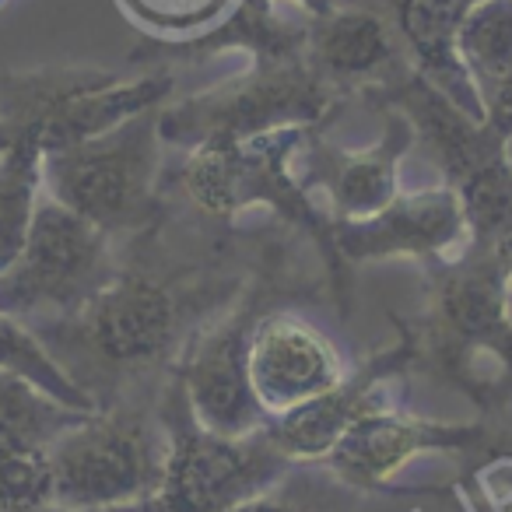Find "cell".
<instances>
[{"instance_id":"18","label":"cell","mask_w":512,"mask_h":512,"mask_svg":"<svg viewBox=\"0 0 512 512\" xmlns=\"http://www.w3.org/2000/svg\"><path fill=\"white\" fill-rule=\"evenodd\" d=\"M383 498L390 495H369V491L351 488L323 463H292L271 491L246 498L225 512H369Z\"/></svg>"},{"instance_id":"17","label":"cell","mask_w":512,"mask_h":512,"mask_svg":"<svg viewBox=\"0 0 512 512\" xmlns=\"http://www.w3.org/2000/svg\"><path fill=\"white\" fill-rule=\"evenodd\" d=\"M39 186H43V148L32 134H15L0 155V274L15 264L29 242Z\"/></svg>"},{"instance_id":"16","label":"cell","mask_w":512,"mask_h":512,"mask_svg":"<svg viewBox=\"0 0 512 512\" xmlns=\"http://www.w3.org/2000/svg\"><path fill=\"white\" fill-rule=\"evenodd\" d=\"M313 67L330 81H365L379 78L397 64V43L379 15L362 8L330 11L309 32Z\"/></svg>"},{"instance_id":"14","label":"cell","mask_w":512,"mask_h":512,"mask_svg":"<svg viewBox=\"0 0 512 512\" xmlns=\"http://www.w3.org/2000/svg\"><path fill=\"white\" fill-rule=\"evenodd\" d=\"M246 376L256 404L274 421L334 390L348 372L337 348L313 323L274 309L253 330Z\"/></svg>"},{"instance_id":"8","label":"cell","mask_w":512,"mask_h":512,"mask_svg":"<svg viewBox=\"0 0 512 512\" xmlns=\"http://www.w3.org/2000/svg\"><path fill=\"white\" fill-rule=\"evenodd\" d=\"M116 267L113 235L46 197L22 256L0 274V313L22 323L57 320L102 292Z\"/></svg>"},{"instance_id":"1","label":"cell","mask_w":512,"mask_h":512,"mask_svg":"<svg viewBox=\"0 0 512 512\" xmlns=\"http://www.w3.org/2000/svg\"><path fill=\"white\" fill-rule=\"evenodd\" d=\"M158 225L134 235V249L113 281L85 306L57 320L29 323L99 411L120 400L158 397L193 334L246 285V278L221 271L218 253L193 264H165Z\"/></svg>"},{"instance_id":"23","label":"cell","mask_w":512,"mask_h":512,"mask_svg":"<svg viewBox=\"0 0 512 512\" xmlns=\"http://www.w3.org/2000/svg\"><path fill=\"white\" fill-rule=\"evenodd\" d=\"M456 491L470 512H512V425H502L488 446L470 453Z\"/></svg>"},{"instance_id":"2","label":"cell","mask_w":512,"mask_h":512,"mask_svg":"<svg viewBox=\"0 0 512 512\" xmlns=\"http://www.w3.org/2000/svg\"><path fill=\"white\" fill-rule=\"evenodd\" d=\"M432 288L418 320H400L414 369L432 372L505 425L512 414V278L502 249L470 239L456 256L428 260Z\"/></svg>"},{"instance_id":"27","label":"cell","mask_w":512,"mask_h":512,"mask_svg":"<svg viewBox=\"0 0 512 512\" xmlns=\"http://www.w3.org/2000/svg\"><path fill=\"white\" fill-rule=\"evenodd\" d=\"M498 249H502V260H505V267H509V278H512V232L498 242Z\"/></svg>"},{"instance_id":"29","label":"cell","mask_w":512,"mask_h":512,"mask_svg":"<svg viewBox=\"0 0 512 512\" xmlns=\"http://www.w3.org/2000/svg\"><path fill=\"white\" fill-rule=\"evenodd\" d=\"M505 151H509V162H512V141H509V144H505Z\"/></svg>"},{"instance_id":"7","label":"cell","mask_w":512,"mask_h":512,"mask_svg":"<svg viewBox=\"0 0 512 512\" xmlns=\"http://www.w3.org/2000/svg\"><path fill=\"white\" fill-rule=\"evenodd\" d=\"M43 183L78 218L113 239H134L165 218L158 197V116L141 113L92 141L46 151Z\"/></svg>"},{"instance_id":"28","label":"cell","mask_w":512,"mask_h":512,"mask_svg":"<svg viewBox=\"0 0 512 512\" xmlns=\"http://www.w3.org/2000/svg\"><path fill=\"white\" fill-rule=\"evenodd\" d=\"M11 137H15V134H11V127H8V123H0V151L8 148V144H11Z\"/></svg>"},{"instance_id":"13","label":"cell","mask_w":512,"mask_h":512,"mask_svg":"<svg viewBox=\"0 0 512 512\" xmlns=\"http://www.w3.org/2000/svg\"><path fill=\"white\" fill-rule=\"evenodd\" d=\"M474 239L453 186L397 193L379 214L362 221H334V246L344 264L418 256L446 260Z\"/></svg>"},{"instance_id":"25","label":"cell","mask_w":512,"mask_h":512,"mask_svg":"<svg viewBox=\"0 0 512 512\" xmlns=\"http://www.w3.org/2000/svg\"><path fill=\"white\" fill-rule=\"evenodd\" d=\"M484 106H488V113H484V127L509 144L512 141V67L488 88Z\"/></svg>"},{"instance_id":"4","label":"cell","mask_w":512,"mask_h":512,"mask_svg":"<svg viewBox=\"0 0 512 512\" xmlns=\"http://www.w3.org/2000/svg\"><path fill=\"white\" fill-rule=\"evenodd\" d=\"M158 397L102 407L53 442V509L123 512L158 495L169 456Z\"/></svg>"},{"instance_id":"21","label":"cell","mask_w":512,"mask_h":512,"mask_svg":"<svg viewBox=\"0 0 512 512\" xmlns=\"http://www.w3.org/2000/svg\"><path fill=\"white\" fill-rule=\"evenodd\" d=\"M0 369L15 372V376L36 383L43 393H50L53 400H60L64 407L74 411H99L92 397L60 369V362L43 348L36 334H32L29 323L15 320V316L0 313Z\"/></svg>"},{"instance_id":"15","label":"cell","mask_w":512,"mask_h":512,"mask_svg":"<svg viewBox=\"0 0 512 512\" xmlns=\"http://www.w3.org/2000/svg\"><path fill=\"white\" fill-rule=\"evenodd\" d=\"M411 134L390 123L383 144L372 151L313 148L306 169L295 172L302 190H323L330 197V221H362L379 214L397 197V165Z\"/></svg>"},{"instance_id":"19","label":"cell","mask_w":512,"mask_h":512,"mask_svg":"<svg viewBox=\"0 0 512 512\" xmlns=\"http://www.w3.org/2000/svg\"><path fill=\"white\" fill-rule=\"evenodd\" d=\"M470 4L474 0H386V8L397 15L404 39L418 53L421 67L442 78L453 74L460 92H467V74L460 71V60H456V32Z\"/></svg>"},{"instance_id":"30","label":"cell","mask_w":512,"mask_h":512,"mask_svg":"<svg viewBox=\"0 0 512 512\" xmlns=\"http://www.w3.org/2000/svg\"><path fill=\"white\" fill-rule=\"evenodd\" d=\"M36 512H60V509H36Z\"/></svg>"},{"instance_id":"6","label":"cell","mask_w":512,"mask_h":512,"mask_svg":"<svg viewBox=\"0 0 512 512\" xmlns=\"http://www.w3.org/2000/svg\"><path fill=\"white\" fill-rule=\"evenodd\" d=\"M158 414L169 432L162 488L151 502L123 512H225L271 491L292 467L267 428L253 435L207 432L193 418L176 372L158 397Z\"/></svg>"},{"instance_id":"9","label":"cell","mask_w":512,"mask_h":512,"mask_svg":"<svg viewBox=\"0 0 512 512\" xmlns=\"http://www.w3.org/2000/svg\"><path fill=\"white\" fill-rule=\"evenodd\" d=\"M169 85V78L116 81L113 74L99 71L0 78V123H8L15 134H32L46 155L92 141L148 113L169 92Z\"/></svg>"},{"instance_id":"10","label":"cell","mask_w":512,"mask_h":512,"mask_svg":"<svg viewBox=\"0 0 512 512\" xmlns=\"http://www.w3.org/2000/svg\"><path fill=\"white\" fill-rule=\"evenodd\" d=\"M337 92L313 64H264L260 74L239 85L183 102L158 116V137L172 144L242 141L285 127H306L334 109Z\"/></svg>"},{"instance_id":"3","label":"cell","mask_w":512,"mask_h":512,"mask_svg":"<svg viewBox=\"0 0 512 512\" xmlns=\"http://www.w3.org/2000/svg\"><path fill=\"white\" fill-rule=\"evenodd\" d=\"M299 144L302 127L271 130V134L242 137V141L197 144L179 172V186L204 218L228 221L249 207L264 204L274 207L288 225L302 228L320 249L330 288L348 313V264L334 246V221L313 204L292 169Z\"/></svg>"},{"instance_id":"26","label":"cell","mask_w":512,"mask_h":512,"mask_svg":"<svg viewBox=\"0 0 512 512\" xmlns=\"http://www.w3.org/2000/svg\"><path fill=\"white\" fill-rule=\"evenodd\" d=\"M299 4H306L309 11H313V15H330V8H334V0H299Z\"/></svg>"},{"instance_id":"20","label":"cell","mask_w":512,"mask_h":512,"mask_svg":"<svg viewBox=\"0 0 512 512\" xmlns=\"http://www.w3.org/2000/svg\"><path fill=\"white\" fill-rule=\"evenodd\" d=\"M95 414V411H92ZM88 411H74L43 393L36 383L0 369V446H53L64 432L78 428Z\"/></svg>"},{"instance_id":"11","label":"cell","mask_w":512,"mask_h":512,"mask_svg":"<svg viewBox=\"0 0 512 512\" xmlns=\"http://www.w3.org/2000/svg\"><path fill=\"white\" fill-rule=\"evenodd\" d=\"M498 421L474 418V421H435L418 418L404 407H383V411L365 414L362 421L341 435L327 460H320L327 470H334L344 484L369 495L411 498L400 484V474L411 467V460L425 453H460L470 456L484 449L498 435Z\"/></svg>"},{"instance_id":"22","label":"cell","mask_w":512,"mask_h":512,"mask_svg":"<svg viewBox=\"0 0 512 512\" xmlns=\"http://www.w3.org/2000/svg\"><path fill=\"white\" fill-rule=\"evenodd\" d=\"M456 57L467 60L484 85L512 67V0H474L456 32Z\"/></svg>"},{"instance_id":"24","label":"cell","mask_w":512,"mask_h":512,"mask_svg":"<svg viewBox=\"0 0 512 512\" xmlns=\"http://www.w3.org/2000/svg\"><path fill=\"white\" fill-rule=\"evenodd\" d=\"M53 509L50 446H0V512Z\"/></svg>"},{"instance_id":"5","label":"cell","mask_w":512,"mask_h":512,"mask_svg":"<svg viewBox=\"0 0 512 512\" xmlns=\"http://www.w3.org/2000/svg\"><path fill=\"white\" fill-rule=\"evenodd\" d=\"M281 292H285V246L267 242L242 292L225 309H218L186 344L176 376L186 390L193 418L207 432L253 435L271 425L267 411L253 397L246 358L256 323L274 313Z\"/></svg>"},{"instance_id":"12","label":"cell","mask_w":512,"mask_h":512,"mask_svg":"<svg viewBox=\"0 0 512 512\" xmlns=\"http://www.w3.org/2000/svg\"><path fill=\"white\" fill-rule=\"evenodd\" d=\"M414 372V344L407 330H400V341L372 355L365 365L341 379L334 390L320 393L309 404L281 414L267 425V435L274 446L292 463H320L330 456V449L341 442L355 421L365 414L383 411V407H404L400 404V386Z\"/></svg>"}]
</instances>
